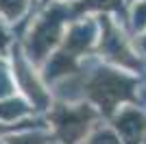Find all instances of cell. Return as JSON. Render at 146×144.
Returning a JSON list of instances; mask_svg holds the SVG:
<instances>
[{
	"label": "cell",
	"instance_id": "cell-8",
	"mask_svg": "<svg viewBox=\"0 0 146 144\" xmlns=\"http://www.w3.org/2000/svg\"><path fill=\"white\" fill-rule=\"evenodd\" d=\"M118 2L120 0H87L83 7H116V9H120Z\"/></svg>",
	"mask_w": 146,
	"mask_h": 144
},
{
	"label": "cell",
	"instance_id": "cell-3",
	"mask_svg": "<svg viewBox=\"0 0 146 144\" xmlns=\"http://www.w3.org/2000/svg\"><path fill=\"white\" fill-rule=\"evenodd\" d=\"M57 33H59V18L48 15L35 26L33 39H31V50H35V57H44V53L48 50V46L55 42Z\"/></svg>",
	"mask_w": 146,
	"mask_h": 144
},
{
	"label": "cell",
	"instance_id": "cell-2",
	"mask_svg": "<svg viewBox=\"0 0 146 144\" xmlns=\"http://www.w3.org/2000/svg\"><path fill=\"white\" fill-rule=\"evenodd\" d=\"M52 120L57 125V133L66 144H72L87 131L92 120L90 109H70V107H59L52 114Z\"/></svg>",
	"mask_w": 146,
	"mask_h": 144
},
{
	"label": "cell",
	"instance_id": "cell-1",
	"mask_svg": "<svg viewBox=\"0 0 146 144\" xmlns=\"http://www.w3.org/2000/svg\"><path fill=\"white\" fill-rule=\"evenodd\" d=\"M133 87V83L124 77H118L111 70H100L94 81L90 83V96L96 103H100L105 111H111L120 98L129 96V90Z\"/></svg>",
	"mask_w": 146,
	"mask_h": 144
},
{
	"label": "cell",
	"instance_id": "cell-6",
	"mask_svg": "<svg viewBox=\"0 0 146 144\" xmlns=\"http://www.w3.org/2000/svg\"><path fill=\"white\" fill-rule=\"evenodd\" d=\"M0 9L9 18H18L22 13V9H24V0H0Z\"/></svg>",
	"mask_w": 146,
	"mask_h": 144
},
{
	"label": "cell",
	"instance_id": "cell-5",
	"mask_svg": "<svg viewBox=\"0 0 146 144\" xmlns=\"http://www.w3.org/2000/svg\"><path fill=\"white\" fill-rule=\"evenodd\" d=\"M18 74H20L22 79H26V66L22 63V61L18 63ZM24 87H26V92H29V94L33 96V98H35V101L39 103V105H42V103L46 101V96L42 94V90H39V85H37V83H31V81H24Z\"/></svg>",
	"mask_w": 146,
	"mask_h": 144
},
{
	"label": "cell",
	"instance_id": "cell-4",
	"mask_svg": "<svg viewBox=\"0 0 146 144\" xmlns=\"http://www.w3.org/2000/svg\"><path fill=\"white\" fill-rule=\"evenodd\" d=\"M103 24H105V39H103V44H100V50H103L107 57L116 59V61L133 63V59L129 57V50H127V46H124V42H122L120 35H118V31L109 24V20H105Z\"/></svg>",
	"mask_w": 146,
	"mask_h": 144
},
{
	"label": "cell",
	"instance_id": "cell-7",
	"mask_svg": "<svg viewBox=\"0 0 146 144\" xmlns=\"http://www.w3.org/2000/svg\"><path fill=\"white\" fill-rule=\"evenodd\" d=\"M92 144H118V140L111 135V133H107V131H100L96 135V138L92 140Z\"/></svg>",
	"mask_w": 146,
	"mask_h": 144
},
{
	"label": "cell",
	"instance_id": "cell-9",
	"mask_svg": "<svg viewBox=\"0 0 146 144\" xmlns=\"http://www.w3.org/2000/svg\"><path fill=\"white\" fill-rule=\"evenodd\" d=\"M146 24V5H140V9L135 11V26H144Z\"/></svg>",
	"mask_w": 146,
	"mask_h": 144
}]
</instances>
